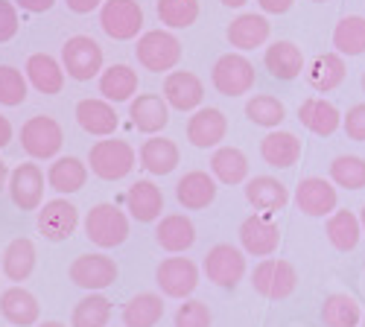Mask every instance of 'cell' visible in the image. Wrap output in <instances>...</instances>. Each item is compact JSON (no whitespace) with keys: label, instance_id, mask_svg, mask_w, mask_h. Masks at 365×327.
Wrapping results in <instances>:
<instances>
[{"label":"cell","instance_id":"4fadbf2b","mask_svg":"<svg viewBox=\"0 0 365 327\" xmlns=\"http://www.w3.org/2000/svg\"><path fill=\"white\" fill-rule=\"evenodd\" d=\"M240 246L246 254L269 257V254H275L278 246H281V228L266 214H252L240 225Z\"/></svg>","mask_w":365,"mask_h":327},{"label":"cell","instance_id":"3957f363","mask_svg":"<svg viewBox=\"0 0 365 327\" xmlns=\"http://www.w3.org/2000/svg\"><path fill=\"white\" fill-rule=\"evenodd\" d=\"M135 56L152 73H173V68L181 62V41L170 29H149L138 38Z\"/></svg>","mask_w":365,"mask_h":327},{"label":"cell","instance_id":"ab89813d","mask_svg":"<svg viewBox=\"0 0 365 327\" xmlns=\"http://www.w3.org/2000/svg\"><path fill=\"white\" fill-rule=\"evenodd\" d=\"M111 318V301L100 292H91L73 307L71 327H108Z\"/></svg>","mask_w":365,"mask_h":327},{"label":"cell","instance_id":"7bdbcfd3","mask_svg":"<svg viewBox=\"0 0 365 327\" xmlns=\"http://www.w3.org/2000/svg\"><path fill=\"white\" fill-rule=\"evenodd\" d=\"M158 21L170 29H187L199 18V0H158Z\"/></svg>","mask_w":365,"mask_h":327},{"label":"cell","instance_id":"bcb514c9","mask_svg":"<svg viewBox=\"0 0 365 327\" xmlns=\"http://www.w3.org/2000/svg\"><path fill=\"white\" fill-rule=\"evenodd\" d=\"M342 129L351 140L365 143V103H356L348 108V114L342 117Z\"/></svg>","mask_w":365,"mask_h":327},{"label":"cell","instance_id":"d4e9b609","mask_svg":"<svg viewBox=\"0 0 365 327\" xmlns=\"http://www.w3.org/2000/svg\"><path fill=\"white\" fill-rule=\"evenodd\" d=\"M129 117L132 126L143 135H158L170 123V105L158 94H138L129 103Z\"/></svg>","mask_w":365,"mask_h":327},{"label":"cell","instance_id":"4dcf8cb0","mask_svg":"<svg viewBox=\"0 0 365 327\" xmlns=\"http://www.w3.org/2000/svg\"><path fill=\"white\" fill-rule=\"evenodd\" d=\"M178 158H181L178 146L170 137H161V135H152L149 140H143L140 152H138L140 167L152 175H170L178 167Z\"/></svg>","mask_w":365,"mask_h":327},{"label":"cell","instance_id":"e575fe53","mask_svg":"<svg viewBox=\"0 0 365 327\" xmlns=\"http://www.w3.org/2000/svg\"><path fill=\"white\" fill-rule=\"evenodd\" d=\"M36 243L33 240H26V237H18V240H12L4 251V263H0V269H4V275L15 284L26 281L29 275L36 272Z\"/></svg>","mask_w":365,"mask_h":327},{"label":"cell","instance_id":"603a6c76","mask_svg":"<svg viewBox=\"0 0 365 327\" xmlns=\"http://www.w3.org/2000/svg\"><path fill=\"white\" fill-rule=\"evenodd\" d=\"M304 73H307V82H310L313 91H319V94H330V91H336V88L345 82V76H348L345 56L336 53V50L319 53Z\"/></svg>","mask_w":365,"mask_h":327},{"label":"cell","instance_id":"ffe728a7","mask_svg":"<svg viewBox=\"0 0 365 327\" xmlns=\"http://www.w3.org/2000/svg\"><path fill=\"white\" fill-rule=\"evenodd\" d=\"M342 117L345 114H339V108L324 97H307L298 105L301 126L307 132H313V135H319V137H330L336 129H342Z\"/></svg>","mask_w":365,"mask_h":327},{"label":"cell","instance_id":"d6986e66","mask_svg":"<svg viewBox=\"0 0 365 327\" xmlns=\"http://www.w3.org/2000/svg\"><path fill=\"white\" fill-rule=\"evenodd\" d=\"M175 199L185 211H205V207L217 199V178L205 170H190L178 178Z\"/></svg>","mask_w":365,"mask_h":327},{"label":"cell","instance_id":"f907efd6","mask_svg":"<svg viewBox=\"0 0 365 327\" xmlns=\"http://www.w3.org/2000/svg\"><path fill=\"white\" fill-rule=\"evenodd\" d=\"M15 4H18L24 12H33V15H38V12H50L56 0H15Z\"/></svg>","mask_w":365,"mask_h":327},{"label":"cell","instance_id":"4316f807","mask_svg":"<svg viewBox=\"0 0 365 327\" xmlns=\"http://www.w3.org/2000/svg\"><path fill=\"white\" fill-rule=\"evenodd\" d=\"M272 36V24L263 18V15H255V12H242L231 21L228 26V44L237 47L240 53H246V50H255V47H263Z\"/></svg>","mask_w":365,"mask_h":327},{"label":"cell","instance_id":"277c9868","mask_svg":"<svg viewBox=\"0 0 365 327\" xmlns=\"http://www.w3.org/2000/svg\"><path fill=\"white\" fill-rule=\"evenodd\" d=\"M252 286L257 295L269 301H284L295 292L298 286V272L289 260H281V257H263L255 272H252Z\"/></svg>","mask_w":365,"mask_h":327},{"label":"cell","instance_id":"8d00e7d4","mask_svg":"<svg viewBox=\"0 0 365 327\" xmlns=\"http://www.w3.org/2000/svg\"><path fill=\"white\" fill-rule=\"evenodd\" d=\"M164 316V299L158 292H138L123 307L126 327H155Z\"/></svg>","mask_w":365,"mask_h":327},{"label":"cell","instance_id":"ee69618b","mask_svg":"<svg viewBox=\"0 0 365 327\" xmlns=\"http://www.w3.org/2000/svg\"><path fill=\"white\" fill-rule=\"evenodd\" d=\"M26 73H21L18 68L12 65H0V105L6 108H15L26 100Z\"/></svg>","mask_w":365,"mask_h":327},{"label":"cell","instance_id":"7a4b0ae2","mask_svg":"<svg viewBox=\"0 0 365 327\" xmlns=\"http://www.w3.org/2000/svg\"><path fill=\"white\" fill-rule=\"evenodd\" d=\"M135 161H138V155L132 150V143L117 140V137L114 140H97L88 152L91 172L97 178H103V182H120V178H126L135 170Z\"/></svg>","mask_w":365,"mask_h":327},{"label":"cell","instance_id":"b9f144b4","mask_svg":"<svg viewBox=\"0 0 365 327\" xmlns=\"http://www.w3.org/2000/svg\"><path fill=\"white\" fill-rule=\"evenodd\" d=\"M330 182L345 190L365 187V158L359 155H339L330 161Z\"/></svg>","mask_w":365,"mask_h":327},{"label":"cell","instance_id":"f6af8a7d","mask_svg":"<svg viewBox=\"0 0 365 327\" xmlns=\"http://www.w3.org/2000/svg\"><path fill=\"white\" fill-rule=\"evenodd\" d=\"M210 321H214V316H210L207 304L196 299H187L175 310V327H210Z\"/></svg>","mask_w":365,"mask_h":327},{"label":"cell","instance_id":"2e32d148","mask_svg":"<svg viewBox=\"0 0 365 327\" xmlns=\"http://www.w3.org/2000/svg\"><path fill=\"white\" fill-rule=\"evenodd\" d=\"M228 135V117L220 108H199L187 120V140L196 150H214Z\"/></svg>","mask_w":365,"mask_h":327},{"label":"cell","instance_id":"7402d4cb","mask_svg":"<svg viewBox=\"0 0 365 327\" xmlns=\"http://www.w3.org/2000/svg\"><path fill=\"white\" fill-rule=\"evenodd\" d=\"M263 65L269 71L272 79H281V82H292L298 79L304 71V53L298 44L292 41H272L263 53Z\"/></svg>","mask_w":365,"mask_h":327},{"label":"cell","instance_id":"d6a6232c","mask_svg":"<svg viewBox=\"0 0 365 327\" xmlns=\"http://www.w3.org/2000/svg\"><path fill=\"white\" fill-rule=\"evenodd\" d=\"M88 182V164H82L79 158L73 155H65V158H56L47 170V185L62 193V196H71V193H79Z\"/></svg>","mask_w":365,"mask_h":327},{"label":"cell","instance_id":"484cf974","mask_svg":"<svg viewBox=\"0 0 365 327\" xmlns=\"http://www.w3.org/2000/svg\"><path fill=\"white\" fill-rule=\"evenodd\" d=\"M76 123L82 132L94 137H108L117 132L120 117L108 100H79L76 103Z\"/></svg>","mask_w":365,"mask_h":327},{"label":"cell","instance_id":"ac0fdd59","mask_svg":"<svg viewBox=\"0 0 365 327\" xmlns=\"http://www.w3.org/2000/svg\"><path fill=\"white\" fill-rule=\"evenodd\" d=\"M242 190H246V202L255 207L257 214H266V217L284 211L287 202H289L287 185L278 182L275 175H255V178H249Z\"/></svg>","mask_w":365,"mask_h":327},{"label":"cell","instance_id":"60d3db41","mask_svg":"<svg viewBox=\"0 0 365 327\" xmlns=\"http://www.w3.org/2000/svg\"><path fill=\"white\" fill-rule=\"evenodd\" d=\"M246 117L255 123V126H263V129H278L287 117V108L278 97L272 94H255L249 103H246Z\"/></svg>","mask_w":365,"mask_h":327},{"label":"cell","instance_id":"c3c4849f","mask_svg":"<svg viewBox=\"0 0 365 327\" xmlns=\"http://www.w3.org/2000/svg\"><path fill=\"white\" fill-rule=\"evenodd\" d=\"M295 0H257V6L266 12V15H284L292 9Z\"/></svg>","mask_w":365,"mask_h":327},{"label":"cell","instance_id":"91938a15","mask_svg":"<svg viewBox=\"0 0 365 327\" xmlns=\"http://www.w3.org/2000/svg\"><path fill=\"white\" fill-rule=\"evenodd\" d=\"M362 327H365V318H362Z\"/></svg>","mask_w":365,"mask_h":327},{"label":"cell","instance_id":"ba28073f","mask_svg":"<svg viewBox=\"0 0 365 327\" xmlns=\"http://www.w3.org/2000/svg\"><path fill=\"white\" fill-rule=\"evenodd\" d=\"M100 26L114 41H132L143 29V9L138 0H106L100 9Z\"/></svg>","mask_w":365,"mask_h":327},{"label":"cell","instance_id":"8fae6325","mask_svg":"<svg viewBox=\"0 0 365 327\" xmlns=\"http://www.w3.org/2000/svg\"><path fill=\"white\" fill-rule=\"evenodd\" d=\"M295 204H298V211L307 214V217L336 214V204H339L336 185L327 182V178H319V175L301 178L298 187H295Z\"/></svg>","mask_w":365,"mask_h":327},{"label":"cell","instance_id":"9c48e42d","mask_svg":"<svg viewBox=\"0 0 365 327\" xmlns=\"http://www.w3.org/2000/svg\"><path fill=\"white\" fill-rule=\"evenodd\" d=\"M202 269L210 284H217L222 289H234L242 281V275H246V251L231 243H220L205 254Z\"/></svg>","mask_w":365,"mask_h":327},{"label":"cell","instance_id":"5b68a950","mask_svg":"<svg viewBox=\"0 0 365 327\" xmlns=\"http://www.w3.org/2000/svg\"><path fill=\"white\" fill-rule=\"evenodd\" d=\"M65 143V132L58 126L53 117L47 114H36L21 126V146L24 152L33 158V161H47V158H56L58 150Z\"/></svg>","mask_w":365,"mask_h":327},{"label":"cell","instance_id":"f546056e","mask_svg":"<svg viewBox=\"0 0 365 327\" xmlns=\"http://www.w3.org/2000/svg\"><path fill=\"white\" fill-rule=\"evenodd\" d=\"M260 158L275 167V170H289L298 158H301V140L292 132H281L272 129L263 140H260Z\"/></svg>","mask_w":365,"mask_h":327},{"label":"cell","instance_id":"9f6ffc18","mask_svg":"<svg viewBox=\"0 0 365 327\" xmlns=\"http://www.w3.org/2000/svg\"><path fill=\"white\" fill-rule=\"evenodd\" d=\"M359 222H362V234H365V204H362V211H359Z\"/></svg>","mask_w":365,"mask_h":327},{"label":"cell","instance_id":"f35d334b","mask_svg":"<svg viewBox=\"0 0 365 327\" xmlns=\"http://www.w3.org/2000/svg\"><path fill=\"white\" fill-rule=\"evenodd\" d=\"M333 47L342 56H362L365 53V18L345 15L333 29Z\"/></svg>","mask_w":365,"mask_h":327},{"label":"cell","instance_id":"680465c9","mask_svg":"<svg viewBox=\"0 0 365 327\" xmlns=\"http://www.w3.org/2000/svg\"><path fill=\"white\" fill-rule=\"evenodd\" d=\"M362 91H365V73H362Z\"/></svg>","mask_w":365,"mask_h":327},{"label":"cell","instance_id":"f1b7e54d","mask_svg":"<svg viewBox=\"0 0 365 327\" xmlns=\"http://www.w3.org/2000/svg\"><path fill=\"white\" fill-rule=\"evenodd\" d=\"M155 240L164 251L181 254L196 243V225L185 214H167V217H161V222L155 228Z\"/></svg>","mask_w":365,"mask_h":327},{"label":"cell","instance_id":"8992f818","mask_svg":"<svg viewBox=\"0 0 365 327\" xmlns=\"http://www.w3.org/2000/svg\"><path fill=\"white\" fill-rule=\"evenodd\" d=\"M210 85L222 97H242L255 88V65L242 53H225L210 71Z\"/></svg>","mask_w":365,"mask_h":327},{"label":"cell","instance_id":"6f0895ef","mask_svg":"<svg viewBox=\"0 0 365 327\" xmlns=\"http://www.w3.org/2000/svg\"><path fill=\"white\" fill-rule=\"evenodd\" d=\"M313 4H327V0H313Z\"/></svg>","mask_w":365,"mask_h":327},{"label":"cell","instance_id":"1f68e13d","mask_svg":"<svg viewBox=\"0 0 365 327\" xmlns=\"http://www.w3.org/2000/svg\"><path fill=\"white\" fill-rule=\"evenodd\" d=\"M138 85V71H132L129 65H111L100 73V94L108 103H132Z\"/></svg>","mask_w":365,"mask_h":327},{"label":"cell","instance_id":"f5cc1de1","mask_svg":"<svg viewBox=\"0 0 365 327\" xmlns=\"http://www.w3.org/2000/svg\"><path fill=\"white\" fill-rule=\"evenodd\" d=\"M9 175H12V172H9L6 161L0 158V190H6V187H9Z\"/></svg>","mask_w":365,"mask_h":327},{"label":"cell","instance_id":"6da1fadb","mask_svg":"<svg viewBox=\"0 0 365 327\" xmlns=\"http://www.w3.org/2000/svg\"><path fill=\"white\" fill-rule=\"evenodd\" d=\"M85 234H88V240L100 249H117L129 240V217L120 211L117 204L103 202L88 211Z\"/></svg>","mask_w":365,"mask_h":327},{"label":"cell","instance_id":"836d02e7","mask_svg":"<svg viewBox=\"0 0 365 327\" xmlns=\"http://www.w3.org/2000/svg\"><path fill=\"white\" fill-rule=\"evenodd\" d=\"M210 175L217 178L220 185H242L249 178V158L237 146H220L210 158Z\"/></svg>","mask_w":365,"mask_h":327},{"label":"cell","instance_id":"11a10c76","mask_svg":"<svg viewBox=\"0 0 365 327\" xmlns=\"http://www.w3.org/2000/svg\"><path fill=\"white\" fill-rule=\"evenodd\" d=\"M38 327H65L62 321H44V324H38Z\"/></svg>","mask_w":365,"mask_h":327},{"label":"cell","instance_id":"e0dca14e","mask_svg":"<svg viewBox=\"0 0 365 327\" xmlns=\"http://www.w3.org/2000/svg\"><path fill=\"white\" fill-rule=\"evenodd\" d=\"M164 100L175 111H199L205 100V85L190 71H173L164 79Z\"/></svg>","mask_w":365,"mask_h":327},{"label":"cell","instance_id":"db71d44e","mask_svg":"<svg viewBox=\"0 0 365 327\" xmlns=\"http://www.w3.org/2000/svg\"><path fill=\"white\" fill-rule=\"evenodd\" d=\"M220 4H222V6H228V9H242V6L249 4V0H220Z\"/></svg>","mask_w":365,"mask_h":327},{"label":"cell","instance_id":"30bf717a","mask_svg":"<svg viewBox=\"0 0 365 327\" xmlns=\"http://www.w3.org/2000/svg\"><path fill=\"white\" fill-rule=\"evenodd\" d=\"M155 284L167 299H187L199 286V266L187 257H167L155 269Z\"/></svg>","mask_w":365,"mask_h":327},{"label":"cell","instance_id":"9a60e30c","mask_svg":"<svg viewBox=\"0 0 365 327\" xmlns=\"http://www.w3.org/2000/svg\"><path fill=\"white\" fill-rule=\"evenodd\" d=\"M71 281L88 292H100L117 281V263L106 254H79L71 263Z\"/></svg>","mask_w":365,"mask_h":327},{"label":"cell","instance_id":"83f0119b","mask_svg":"<svg viewBox=\"0 0 365 327\" xmlns=\"http://www.w3.org/2000/svg\"><path fill=\"white\" fill-rule=\"evenodd\" d=\"M24 71H26V79H29V85H33L36 91H41L47 97L62 94V88H65V68L58 65L53 56H47V53L29 56Z\"/></svg>","mask_w":365,"mask_h":327},{"label":"cell","instance_id":"44dd1931","mask_svg":"<svg viewBox=\"0 0 365 327\" xmlns=\"http://www.w3.org/2000/svg\"><path fill=\"white\" fill-rule=\"evenodd\" d=\"M126 211L132 219L138 222H155L161 219V211H164V193L155 182L149 178H138V182L126 190Z\"/></svg>","mask_w":365,"mask_h":327},{"label":"cell","instance_id":"d590c367","mask_svg":"<svg viewBox=\"0 0 365 327\" xmlns=\"http://www.w3.org/2000/svg\"><path fill=\"white\" fill-rule=\"evenodd\" d=\"M324 234L336 251H354L359 246V237H362V222L354 211H336V214L327 217Z\"/></svg>","mask_w":365,"mask_h":327},{"label":"cell","instance_id":"52a82bcc","mask_svg":"<svg viewBox=\"0 0 365 327\" xmlns=\"http://www.w3.org/2000/svg\"><path fill=\"white\" fill-rule=\"evenodd\" d=\"M62 68L76 82H91L103 73V47L91 36H73L62 47Z\"/></svg>","mask_w":365,"mask_h":327},{"label":"cell","instance_id":"cb8c5ba5","mask_svg":"<svg viewBox=\"0 0 365 327\" xmlns=\"http://www.w3.org/2000/svg\"><path fill=\"white\" fill-rule=\"evenodd\" d=\"M0 316H4L12 327H33L41 316V307H38L33 292L24 289L21 284H15V286L0 292Z\"/></svg>","mask_w":365,"mask_h":327},{"label":"cell","instance_id":"7dc6e473","mask_svg":"<svg viewBox=\"0 0 365 327\" xmlns=\"http://www.w3.org/2000/svg\"><path fill=\"white\" fill-rule=\"evenodd\" d=\"M18 26H21V21H18L15 4H12V0H0V44H6V41L15 38Z\"/></svg>","mask_w":365,"mask_h":327},{"label":"cell","instance_id":"816d5d0a","mask_svg":"<svg viewBox=\"0 0 365 327\" xmlns=\"http://www.w3.org/2000/svg\"><path fill=\"white\" fill-rule=\"evenodd\" d=\"M9 140H12V123L6 120L4 114H0V150H4V146H9Z\"/></svg>","mask_w":365,"mask_h":327},{"label":"cell","instance_id":"5bb4252c","mask_svg":"<svg viewBox=\"0 0 365 327\" xmlns=\"http://www.w3.org/2000/svg\"><path fill=\"white\" fill-rule=\"evenodd\" d=\"M9 196L21 211H41L44 202V172L38 164H18L9 175Z\"/></svg>","mask_w":365,"mask_h":327},{"label":"cell","instance_id":"7c38bea8","mask_svg":"<svg viewBox=\"0 0 365 327\" xmlns=\"http://www.w3.org/2000/svg\"><path fill=\"white\" fill-rule=\"evenodd\" d=\"M79 225V211L68 199H50L38 211V234L50 243H65Z\"/></svg>","mask_w":365,"mask_h":327},{"label":"cell","instance_id":"681fc988","mask_svg":"<svg viewBox=\"0 0 365 327\" xmlns=\"http://www.w3.org/2000/svg\"><path fill=\"white\" fill-rule=\"evenodd\" d=\"M68 9L76 12V15H88V12H94V9H103L106 0H65Z\"/></svg>","mask_w":365,"mask_h":327},{"label":"cell","instance_id":"74e56055","mask_svg":"<svg viewBox=\"0 0 365 327\" xmlns=\"http://www.w3.org/2000/svg\"><path fill=\"white\" fill-rule=\"evenodd\" d=\"M362 310L356 304V299L345 292H336V295H327L324 304H322V321L324 327H359L362 324Z\"/></svg>","mask_w":365,"mask_h":327}]
</instances>
